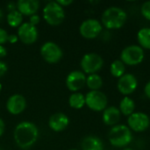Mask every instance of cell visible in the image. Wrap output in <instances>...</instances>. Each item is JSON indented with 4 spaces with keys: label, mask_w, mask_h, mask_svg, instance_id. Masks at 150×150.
<instances>
[{
    "label": "cell",
    "mask_w": 150,
    "mask_h": 150,
    "mask_svg": "<svg viewBox=\"0 0 150 150\" xmlns=\"http://www.w3.org/2000/svg\"><path fill=\"white\" fill-rule=\"evenodd\" d=\"M14 141L21 149H28L38 140L39 130L35 124L28 121L18 123L13 132Z\"/></svg>",
    "instance_id": "cell-1"
},
{
    "label": "cell",
    "mask_w": 150,
    "mask_h": 150,
    "mask_svg": "<svg viewBox=\"0 0 150 150\" xmlns=\"http://www.w3.org/2000/svg\"><path fill=\"white\" fill-rule=\"evenodd\" d=\"M127 19V12L120 7L111 6L105 9L101 16V24L109 30L121 28Z\"/></svg>",
    "instance_id": "cell-2"
},
{
    "label": "cell",
    "mask_w": 150,
    "mask_h": 150,
    "mask_svg": "<svg viewBox=\"0 0 150 150\" xmlns=\"http://www.w3.org/2000/svg\"><path fill=\"white\" fill-rule=\"evenodd\" d=\"M108 139L112 146L116 148H125L131 143L133 134L127 126L116 125L109 131Z\"/></svg>",
    "instance_id": "cell-3"
},
{
    "label": "cell",
    "mask_w": 150,
    "mask_h": 150,
    "mask_svg": "<svg viewBox=\"0 0 150 150\" xmlns=\"http://www.w3.org/2000/svg\"><path fill=\"white\" fill-rule=\"evenodd\" d=\"M43 18L47 24L58 25L62 24L65 18L64 9L56 1H51L43 8Z\"/></svg>",
    "instance_id": "cell-4"
},
{
    "label": "cell",
    "mask_w": 150,
    "mask_h": 150,
    "mask_svg": "<svg viewBox=\"0 0 150 150\" xmlns=\"http://www.w3.org/2000/svg\"><path fill=\"white\" fill-rule=\"evenodd\" d=\"M145 58L144 49L139 45H130L126 47L120 53V61L125 65L135 66L143 62Z\"/></svg>",
    "instance_id": "cell-5"
},
{
    "label": "cell",
    "mask_w": 150,
    "mask_h": 150,
    "mask_svg": "<svg viewBox=\"0 0 150 150\" xmlns=\"http://www.w3.org/2000/svg\"><path fill=\"white\" fill-rule=\"evenodd\" d=\"M104 65V60L98 54L88 53L85 54L80 62L81 69L84 74H97Z\"/></svg>",
    "instance_id": "cell-6"
},
{
    "label": "cell",
    "mask_w": 150,
    "mask_h": 150,
    "mask_svg": "<svg viewBox=\"0 0 150 150\" xmlns=\"http://www.w3.org/2000/svg\"><path fill=\"white\" fill-rule=\"evenodd\" d=\"M107 105V97L100 91H90L85 95V105L94 112H103Z\"/></svg>",
    "instance_id": "cell-7"
},
{
    "label": "cell",
    "mask_w": 150,
    "mask_h": 150,
    "mask_svg": "<svg viewBox=\"0 0 150 150\" xmlns=\"http://www.w3.org/2000/svg\"><path fill=\"white\" fill-rule=\"evenodd\" d=\"M40 54L47 62L54 64L62 58L63 53L62 48L56 43L53 41H47L40 47Z\"/></svg>",
    "instance_id": "cell-8"
},
{
    "label": "cell",
    "mask_w": 150,
    "mask_h": 150,
    "mask_svg": "<svg viewBox=\"0 0 150 150\" xmlns=\"http://www.w3.org/2000/svg\"><path fill=\"white\" fill-rule=\"evenodd\" d=\"M103 25L96 18H88L82 22L79 27L80 34L88 40L97 38L102 32Z\"/></svg>",
    "instance_id": "cell-9"
},
{
    "label": "cell",
    "mask_w": 150,
    "mask_h": 150,
    "mask_svg": "<svg viewBox=\"0 0 150 150\" xmlns=\"http://www.w3.org/2000/svg\"><path fill=\"white\" fill-rule=\"evenodd\" d=\"M150 126L149 116L142 112H134L127 119V127L130 130L142 133L146 131Z\"/></svg>",
    "instance_id": "cell-10"
},
{
    "label": "cell",
    "mask_w": 150,
    "mask_h": 150,
    "mask_svg": "<svg viewBox=\"0 0 150 150\" xmlns=\"http://www.w3.org/2000/svg\"><path fill=\"white\" fill-rule=\"evenodd\" d=\"M138 87V80L136 76L133 74H125L118 80L117 88L118 91L125 95L126 97H128V95L134 93Z\"/></svg>",
    "instance_id": "cell-11"
},
{
    "label": "cell",
    "mask_w": 150,
    "mask_h": 150,
    "mask_svg": "<svg viewBox=\"0 0 150 150\" xmlns=\"http://www.w3.org/2000/svg\"><path fill=\"white\" fill-rule=\"evenodd\" d=\"M18 37L24 44H33L38 39V30L29 22H25L18 28Z\"/></svg>",
    "instance_id": "cell-12"
},
{
    "label": "cell",
    "mask_w": 150,
    "mask_h": 150,
    "mask_svg": "<svg viewBox=\"0 0 150 150\" xmlns=\"http://www.w3.org/2000/svg\"><path fill=\"white\" fill-rule=\"evenodd\" d=\"M86 76L83 71L74 70L70 72L66 78L67 88L73 92H77L86 84Z\"/></svg>",
    "instance_id": "cell-13"
},
{
    "label": "cell",
    "mask_w": 150,
    "mask_h": 150,
    "mask_svg": "<svg viewBox=\"0 0 150 150\" xmlns=\"http://www.w3.org/2000/svg\"><path fill=\"white\" fill-rule=\"evenodd\" d=\"M26 107L25 98L19 94L11 95L6 102V109L12 115H18Z\"/></svg>",
    "instance_id": "cell-14"
},
{
    "label": "cell",
    "mask_w": 150,
    "mask_h": 150,
    "mask_svg": "<svg viewBox=\"0 0 150 150\" xmlns=\"http://www.w3.org/2000/svg\"><path fill=\"white\" fill-rule=\"evenodd\" d=\"M69 124V117L62 112H56L53 114L48 120V126L54 132H62L65 130Z\"/></svg>",
    "instance_id": "cell-15"
},
{
    "label": "cell",
    "mask_w": 150,
    "mask_h": 150,
    "mask_svg": "<svg viewBox=\"0 0 150 150\" xmlns=\"http://www.w3.org/2000/svg\"><path fill=\"white\" fill-rule=\"evenodd\" d=\"M16 4L17 10L22 15L29 17L36 14L40 7V2L37 0H18Z\"/></svg>",
    "instance_id": "cell-16"
},
{
    "label": "cell",
    "mask_w": 150,
    "mask_h": 150,
    "mask_svg": "<svg viewBox=\"0 0 150 150\" xmlns=\"http://www.w3.org/2000/svg\"><path fill=\"white\" fill-rule=\"evenodd\" d=\"M121 113L116 106H108L103 111L102 120L103 122L109 127H114L120 120Z\"/></svg>",
    "instance_id": "cell-17"
},
{
    "label": "cell",
    "mask_w": 150,
    "mask_h": 150,
    "mask_svg": "<svg viewBox=\"0 0 150 150\" xmlns=\"http://www.w3.org/2000/svg\"><path fill=\"white\" fill-rule=\"evenodd\" d=\"M81 148L82 150H104V144L98 137L89 135L83 139Z\"/></svg>",
    "instance_id": "cell-18"
},
{
    "label": "cell",
    "mask_w": 150,
    "mask_h": 150,
    "mask_svg": "<svg viewBox=\"0 0 150 150\" xmlns=\"http://www.w3.org/2000/svg\"><path fill=\"white\" fill-rule=\"evenodd\" d=\"M119 110H120L121 114L129 117L131 114H133L134 112L135 103L129 97H125L120 102V108H119Z\"/></svg>",
    "instance_id": "cell-19"
},
{
    "label": "cell",
    "mask_w": 150,
    "mask_h": 150,
    "mask_svg": "<svg viewBox=\"0 0 150 150\" xmlns=\"http://www.w3.org/2000/svg\"><path fill=\"white\" fill-rule=\"evenodd\" d=\"M137 40L142 49H150V27H143L138 31Z\"/></svg>",
    "instance_id": "cell-20"
},
{
    "label": "cell",
    "mask_w": 150,
    "mask_h": 150,
    "mask_svg": "<svg viewBox=\"0 0 150 150\" xmlns=\"http://www.w3.org/2000/svg\"><path fill=\"white\" fill-rule=\"evenodd\" d=\"M69 104L74 109H81L85 105V96L80 92H73L69 98Z\"/></svg>",
    "instance_id": "cell-21"
},
{
    "label": "cell",
    "mask_w": 150,
    "mask_h": 150,
    "mask_svg": "<svg viewBox=\"0 0 150 150\" xmlns=\"http://www.w3.org/2000/svg\"><path fill=\"white\" fill-rule=\"evenodd\" d=\"M86 85L91 91H99L103 86V79L98 74H91L86 77Z\"/></svg>",
    "instance_id": "cell-22"
},
{
    "label": "cell",
    "mask_w": 150,
    "mask_h": 150,
    "mask_svg": "<svg viewBox=\"0 0 150 150\" xmlns=\"http://www.w3.org/2000/svg\"><path fill=\"white\" fill-rule=\"evenodd\" d=\"M7 23L11 27H19L23 24V15L18 11H9L7 15Z\"/></svg>",
    "instance_id": "cell-23"
},
{
    "label": "cell",
    "mask_w": 150,
    "mask_h": 150,
    "mask_svg": "<svg viewBox=\"0 0 150 150\" xmlns=\"http://www.w3.org/2000/svg\"><path fill=\"white\" fill-rule=\"evenodd\" d=\"M126 71V65L120 60H115L112 62L110 66V72L113 77L120 78L122 76L125 75Z\"/></svg>",
    "instance_id": "cell-24"
},
{
    "label": "cell",
    "mask_w": 150,
    "mask_h": 150,
    "mask_svg": "<svg viewBox=\"0 0 150 150\" xmlns=\"http://www.w3.org/2000/svg\"><path fill=\"white\" fill-rule=\"evenodd\" d=\"M141 12L146 19L150 21V1L143 3V4L141 7Z\"/></svg>",
    "instance_id": "cell-25"
},
{
    "label": "cell",
    "mask_w": 150,
    "mask_h": 150,
    "mask_svg": "<svg viewBox=\"0 0 150 150\" xmlns=\"http://www.w3.org/2000/svg\"><path fill=\"white\" fill-rule=\"evenodd\" d=\"M8 36L9 34L7 33V32L4 29L0 28V45H4L8 41Z\"/></svg>",
    "instance_id": "cell-26"
},
{
    "label": "cell",
    "mask_w": 150,
    "mask_h": 150,
    "mask_svg": "<svg viewBox=\"0 0 150 150\" xmlns=\"http://www.w3.org/2000/svg\"><path fill=\"white\" fill-rule=\"evenodd\" d=\"M40 17L38 14L32 15L30 17V19H29V23L32 24L34 26H36V25H38L40 23Z\"/></svg>",
    "instance_id": "cell-27"
},
{
    "label": "cell",
    "mask_w": 150,
    "mask_h": 150,
    "mask_svg": "<svg viewBox=\"0 0 150 150\" xmlns=\"http://www.w3.org/2000/svg\"><path fill=\"white\" fill-rule=\"evenodd\" d=\"M8 70V67L6 65V63L3 61H0V77L4 76L5 73Z\"/></svg>",
    "instance_id": "cell-28"
},
{
    "label": "cell",
    "mask_w": 150,
    "mask_h": 150,
    "mask_svg": "<svg viewBox=\"0 0 150 150\" xmlns=\"http://www.w3.org/2000/svg\"><path fill=\"white\" fill-rule=\"evenodd\" d=\"M18 35H16V34H9V36H8V41L11 44H14V43L18 42Z\"/></svg>",
    "instance_id": "cell-29"
},
{
    "label": "cell",
    "mask_w": 150,
    "mask_h": 150,
    "mask_svg": "<svg viewBox=\"0 0 150 150\" xmlns=\"http://www.w3.org/2000/svg\"><path fill=\"white\" fill-rule=\"evenodd\" d=\"M62 7H65V6H68L69 4H71L73 3L72 0H58L56 1Z\"/></svg>",
    "instance_id": "cell-30"
},
{
    "label": "cell",
    "mask_w": 150,
    "mask_h": 150,
    "mask_svg": "<svg viewBox=\"0 0 150 150\" xmlns=\"http://www.w3.org/2000/svg\"><path fill=\"white\" fill-rule=\"evenodd\" d=\"M144 93H145L146 97L150 99V81H149L146 83V85L144 87Z\"/></svg>",
    "instance_id": "cell-31"
},
{
    "label": "cell",
    "mask_w": 150,
    "mask_h": 150,
    "mask_svg": "<svg viewBox=\"0 0 150 150\" xmlns=\"http://www.w3.org/2000/svg\"><path fill=\"white\" fill-rule=\"evenodd\" d=\"M6 54H7L6 48L3 45H0V58H4Z\"/></svg>",
    "instance_id": "cell-32"
},
{
    "label": "cell",
    "mask_w": 150,
    "mask_h": 150,
    "mask_svg": "<svg viewBox=\"0 0 150 150\" xmlns=\"http://www.w3.org/2000/svg\"><path fill=\"white\" fill-rule=\"evenodd\" d=\"M4 129H5V124L4 122V120L0 118V137L4 134Z\"/></svg>",
    "instance_id": "cell-33"
},
{
    "label": "cell",
    "mask_w": 150,
    "mask_h": 150,
    "mask_svg": "<svg viewBox=\"0 0 150 150\" xmlns=\"http://www.w3.org/2000/svg\"><path fill=\"white\" fill-rule=\"evenodd\" d=\"M7 8H8V10L10 11H15L16 10V8H17V4H15V3H9L8 4H7Z\"/></svg>",
    "instance_id": "cell-34"
},
{
    "label": "cell",
    "mask_w": 150,
    "mask_h": 150,
    "mask_svg": "<svg viewBox=\"0 0 150 150\" xmlns=\"http://www.w3.org/2000/svg\"><path fill=\"white\" fill-rule=\"evenodd\" d=\"M3 17H4V12H3V11L0 9V22H1L2 19H3Z\"/></svg>",
    "instance_id": "cell-35"
},
{
    "label": "cell",
    "mask_w": 150,
    "mask_h": 150,
    "mask_svg": "<svg viewBox=\"0 0 150 150\" xmlns=\"http://www.w3.org/2000/svg\"><path fill=\"white\" fill-rule=\"evenodd\" d=\"M123 150H133L132 149H130V148H126V149H124Z\"/></svg>",
    "instance_id": "cell-36"
},
{
    "label": "cell",
    "mask_w": 150,
    "mask_h": 150,
    "mask_svg": "<svg viewBox=\"0 0 150 150\" xmlns=\"http://www.w3.org/2000/svg\"><path fill=\"white\" fill-rule=\"evenodd\" d=\"M1 91H2V83L0 82V92H1Z\"/></svg>",
    "instance_id": "cell-37"
},
{
    "label": "cell",
    "mask_w": 150,
    "mask_h": 150,
    "mask_svg": "<svg viewBox=\"0 0 150 150\" xmlns=\"http://www.w3.org/2000/svg\"><path fill=\"white\" fill-rule=\"evenodd\" d=\"M69 150H78V149H69Z\"/></svg>",
    "instance_id": "cell-38"
},
{
    "label": "cell",
    "mask_w": 150,
    "mask_h": 150,
    "mask_svg": "<svg viewBox=\"0 0 150 150\" xmlns=\"http://www.w3.org/2000/svg\"><path fill=\"white\" fill-rule=\"evenodd\" d=\"M23 150H29V149H23Z\"/></svg>",
    "instance_id": "cell-39"
},
{
    "label": "cell",
    "mask_w": 150,
    "mask_h": 150,
    "mask_svg": "<svg viewBox=\"0 0 150 150\" xmlns=\"http://www.w3.org/2000/svg\"><path fill=\"white\" fill-rule=\"evenodd\" d=\"M0 150H1V149H0Z\"/></svg>",
    "instance_id": "cell-40"
}]
</instances>
